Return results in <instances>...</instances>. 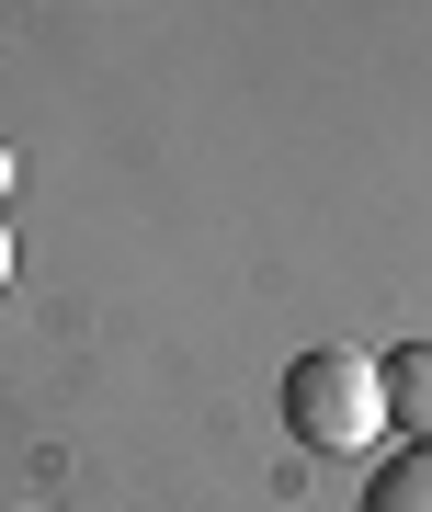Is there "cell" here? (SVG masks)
<instances>
[{
    "label": "cell",
    "mask_w": 432,
    "mask_h": 512,
    "mask_svg": "<svg viewBox=\"0 0 432 512\" xmlns=\"http://www.w3.org/2000/svg\"><path fill=\"white\" fill-rule=\"evenodd\" d=\"M285 433L307 456H364V444L387 433V365L353 342H319L285 365Z\"/></svg>",
    "instance_id": "1"
},
{
    "label": "cell",
    "mask_w": 432,
    "mask_h": 512,
    "mask_svg": "<svg viewBox=\"0 0 432 512\" xmlns=\"http://www.w3.org/2000/svg\"><path fill=\"white\" fill-rule=\"evenodd\" d=\"M376 365H387V421L410 444H432V330H410V342L376 353Z\"/></svg>",
    "instance_id": "2"
},
{
    "label": "cell",
    "mask_w": 432,
    "mask_h": 512,
    "mask_svg": "<svg viewBox=\"0 0 432 512\" xmlns=\"http://www.w3.org/2000/svg\"><path fill=\"white\" fill-rule=\"evenodd\" d=\"M364 512H432V444H398L376 467V490H364Z\"/></svg>",
    "instance_id": "3"
},
{
    "label": "cell",
    "mask_w": 432,
    "mask_h": 512,
    "mask_svg": "<svg viewBox=\"0 0 432 512\" xmlns=\"http://www.w3.org/2000/svg\"><path fill=\"white\" fill-rule=\"evenodd\" d=\"M0 285H12V228H0Z\"/></svg>",
    "instance_id": "4"
},
{
    "label": "cell",
    "mask_w": 432,
    "mask_h": 512,
    "mask_svg": "<svg viewBox=\"0 0 432 512\" xmlns=\"http://www.w3.org/2000/svg\"><path fill=\"white\" fill-rule=\"evenodd\" d=\"M0 183H12V148H0Z\"/></svg>",
    "instance_id": "5"
}]
</instances>
